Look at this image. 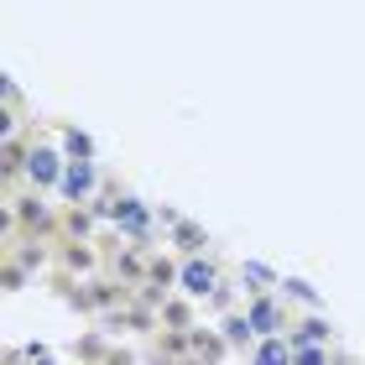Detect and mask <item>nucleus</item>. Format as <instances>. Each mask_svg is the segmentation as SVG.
<instances>
[{"mask_svg": "<svg viewBox=\"0 0 365 365\" xmlns=\"http://www.w3.org/2000/svg\"><path fill=\"white\" fill-rule=\"evenodd\" d=\"M251 324H256V329H277V308H272V303H256Z\"/></svg>", "mask_w": 365, "mask_h": 365, "instance_id": "7ed1b4c3", "label": "nucleus"}, {"mask_svg": "<svg viewBox=\"0 0 365 365\" xmlns=\"http://www.w3.org/2000/svg\"><path fill=\"white\" fill-rule=\"evenodd\" d=\"M89 188V168H73L68 173V193H84Z\"/></svg>", "mask_w": 365, "mask_h": 365, "instance_id": "423d86ee", "label": "nucleus"}, {"mask_svg": "<svg viewBox=\"0 0 365 365\" xmlns=\"http://www.w3.org/2000/svg\"><path fill=\"white\" fill-rule=\"evenodd\" d=\"M256 365H287V344H267V350H261V360Z\"/></svg>", "mask_w": 365, "mask_h": 365, "instance_id": "20e7f679", "label": "nucleus"}, {"mask_svg": "<svg viewBox=\"0 0 365 365\" xmlns=\"http://www.w3.org/2000/svg\"><path fill=\"white\" fill-rule=\"evenodd\" d=\"M31 178L53 182V178H58V157H53V152H37V157H31Z\"/></svg>", "mask_w": 365, "mask_h": 365, "instance_id": "f03ea898", "label": "nucleus"}, {"mask_svg": "<svg viewBox=\"0 0 365 365\" xmlns=\"http://www.w3.org/2000/svg\"><path fill=\"white\" fill-rule=\"evenodd\" d=\"M16 365H47V350H37V344H26V350L16 355Z\"/></svg>", "mask_w": 365, "mask_h": 365, "instance_id": "39448f33", "label": "nucleus"}, {"mask_svg": "<svg viewBox=\"0 0 365 365\" xmlns=\"http://www.w3.org/2000/svg\"><path fill=\"white\" fill-rule=\"evenodd\" d=\"M182 282H188V292H209V287H214V272L193 261V267H182Z\"/></svg>", "mask_w": 365, "mask_h": 365, "instance_id": "f257e3e1", "label": "nucleus"}]
</instances>
